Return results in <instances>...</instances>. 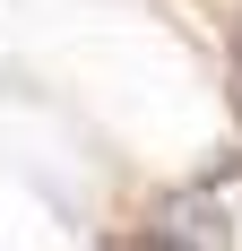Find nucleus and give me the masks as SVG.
Instances as JSON below:
<instances>
[{"mask_svg": "<svg viewBox=\"0 0 242 251\" xmlns=\"http://www.w3.org/2000/svg\"><path fill=\"white\" fill-rule=\"evenodd\" d=\"M147 251H234V217L217 208V191H173L147 217Z\"/></svg>", "mask_w": 242, "mask_h": 251, "instance_id": "f257e3e1", "label": "nucleus"}, {"mask_svg": "<svg viewBox=\"0 0 242 251\" xmlns=\"http://www.w3.org/2000/svg\"><path fill=\"white\" fill-rule=\"evenodd\" d=\"M234 113H242V61H234Z\"/></svg>", "mask_w": 242, "mask_h": 251, "instance_id": "f03ea898", "label": "nucleus"}, {"mask_svg": "<svg viewBox=\"0 0 242 251\" xmlns=\"http://www.w3.org/2000/svg\"><path fill=\"white\" fill-rule=\"evenodd\" d=\"M104 251H147V234H139V243H104Z\"/></svg>", "mask_w": 242, "mask_h": 251, "instance_id": "7ed1b4c3", "label": "nucleus"}, {"mask_svg": "<svg viewBox=\"0 0 242 251\" xmlns=\"http://www.w3.org/2000/svg\"><path fill=\"white\" fill-rule=\"evenodd\" d=\"M234 61H242V26H234Z\"/></svg>", "mask_w": 242, "mask_h": 251, "instance_id": "20e7f679", "label": "nucleus"}]
</instances>
